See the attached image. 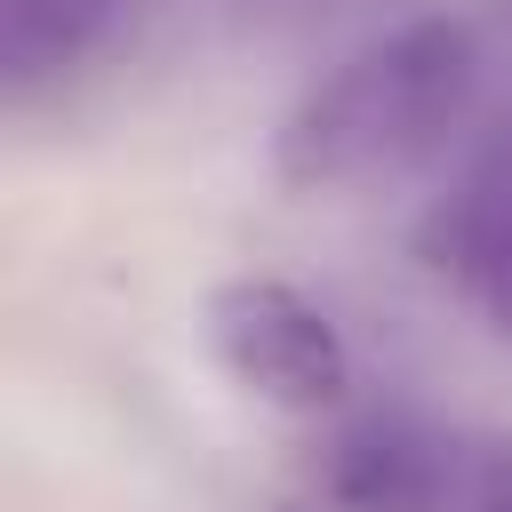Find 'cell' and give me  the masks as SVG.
Segmentation results:
<instances>
[{
    "label": "cell",
    "instance_id": "1",
    "mask_svg": "<svg viewBox=\"0 0 512 512\" xmlns=\"http://www.w3.org/2000/svg\"><path fill=\"white\" fill-rule=\"evenodd\" d=\"M472 96H480V32L464 16H408L360 40L336 72H320L288 104L272 168L304 200L384 192L456 144Z\"/></svg>",
    "mask_w": 512,
    "mask_h": 512
},
{
    "label": "cell",
    "instance_id": "2",
    "mask_svg": "<svg viewBox=\"0 0 512 512\" xmlns=\"http://www.w3.org/2000/svg\"><path fill=\"white\" fill-rule=\"evenodd\" d=\"M208 352L216 368L288 416H328L352 392V344L344 328L280 272H232L208 288Z\"/></svg>",
    "mask_w": 512,
    "mask_h": 512
},
{
    "label": "cell",
    "instance_id": "3",
    "mask_svg": "<svg viewBox=\"0 0 512 512\" xmlns=\"http://www.w3.org/2000/svg\"><path fill=\"white\" fill-rule=\"evenodd\" d=\"M416 256L432 280H448V296L512 336V112L464 144V160L416 216Z\"/></svg>",
    "mask_w": 512,
    "mask_h": 512
},
{
    "label": "cell",
    "instance_id": "4",
    "mask_svg": "<svg viewBox=\"0 0 512 512\" xmlns=\"http://www.w3.org/2000/svg\"><path fill=\"white\" fill-rule=\"evenodd\" d=\"M464 504V456L408 408H368L320 464V512H448Z\"/></svg>",
    "mask_w": 512,
    "mask_h": 512
},
{
    "label": "cell",
    "instance_id": "5",
    "mask_svg": "<svg viewBox=\"0 0 512 512\" xmlns=\"http://www.w3.org/2000/svg\"><path fill=\"white\" fill-rule=\"evenodd\" d=\"M128 16H136V0H0V80H8V96L64 88L72 72H88L128 32Z\"/></svg>",
    "mask_w": 512,
    "mask_h": 512
},
{
    "label": "cell",
    "instance_id": "6",
    "mask_svg": "<svg viewBox=\"0 0 512 512\" xmlns=\"http://www.w3.org/2000/svg\"><path fill=\"white\" fill-rule=\"evenodd\" d=\"M464 512H512V440H480L464 456Z\"/></svg>",
    "mask_w": 512,
    "mask_h": 512
},
{
    "label": "cell",
    "instance_id": "7",
    "mask_svg": "<svg viewBox=\"0 0 512 512\" xmlns=\"http://www.w3.org/2000/svg\"><path fill=\"white\" fill-rule=\"evenodd\" d=\"M248 8H264V16H320V8H336V0H248Z\"/></svg>",
    "mask_w": 512,
    "mask_h": 512
},
{
    "label": "cell",
    "instance_id": "8",
    "mask_svg": "<svg viewBox=\"0 0 512 512\" xmlns=\"http://www.w3.org/2000/svg\"><path fill=\"white\" fill-rule=\"evenodd\" d=\"M280 512H320V504H280Z\"/></svg>",
    "mask_w": 512,
    "mask_h": 512
}]
</instances>
